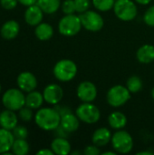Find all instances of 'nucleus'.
<instances>
[{"mask_svg":"<svg viewBox=\"0 0 154 155\" xmlns=\"http://www.w3.org/2000/svg\"><path fill=\"white\" fill-rule=\"evenodd\" d=\"M153 153L148 151H143V152H139L137 153V155H152Z\"/></svg>","mask_w":154,"mask_h":155,"instance_id":"nucleus-38","label":"nucleus"},{"mask_svg":"<svg viewBox=\"0 0 154 155\" xmlns=\"http://www.w3.org/2000/svg\"><path fill=\"white\" fill-rule=\"evenodd\" d=\"M18 2H19L20 4H22L23 5L30 6V5H32L36 4L37 0H18Z\"/></svg>","mask_w":154,"mask_h":155,"instance_id":"nucleus-36","label":"nucleus"},{"mask_svg":"<svg viewBox=\"0 0 154 155\" xmlns=\"http://www.w3.org/2000/svg\"><path fill=\"white\" fill-rule=\"evenodd\" d=\"M51 149L54 154L67 155L71 153V144L64 137H56L51 143Z\"/></svg>","mask_w":154,"mask_h":155,"instance_id":"nucleus-19","label":"nucleus"},{"mask_svg":"<svg viewBox=\"0 0 154 155\" xmlns=\"http://www.w3.org/2000/svg\"><path fill=\"white\" fill-rule=\"evenodd\" d=\"M113 12L120 20L128 22L137 16L138 9L132 0H115Z\"/></svg>","mask_w":154,"mask_h":155,"instance_id":"nucleus-3","label":"nucleus"},{"mask_svg":"<svg viewBox=\"0 0 154 155\" xmlns=\"http://www.w3.org/2000/svg\"><path fill=\"white\" fill-rule=\"evenodd\" d=\"M78 98L84 103H92L96 99L97 88L95 84L90 81L82 82L76 90Z\"/></svg>","mask_w":154,"mask_h":155,"instance_id":"nucleus-10","label":"nucleus"},{"mask_svg":"<svg viewBox=\"0 0 154 155\" xmlns=\"http://www.w3.org/2000/svg\"><path fill=\"white\" fill-rule=\"evenodd\" d=\"M111 142L113 150L118 153H129L133 148V139L132 135L123 130H118L113 134Z\"/></svg>","mask_w":154,"mask_h":155,"instance_id":"nucleus-4","label":"nucleus"},{"mask_svg":"<svg viewBox=\"0 0 154 155\" xmlns=\"http://www.w3.org/2000/svg\"><path fill=\"white\" fill-rule=\"evenodd\" d=\"M37 155H54V152L52 151V149H42L40 151H38L36 153Z\"/></svg>","mask_w":154,"mask_h":155,"instance_id":"nucleus-35","label":"nucleus"},{"mask_svg":"<svg viewBox=\"0 0 154 155\" xmlns=\"http://www.w3.org/2000/svg\"><path fill=\"white\" fill-rule=\"evenodd\" d=\"M0 92H1V85H0Z\"/></svg>","mask_w":154,"mask_h":155,"instance_id":"nucleus-42","label":"nucleus"},{"mask_svg":"<svg viewBox=\"0 0 154 155\" xmlns=\"http://www.w3.org/2000/svg\"><path fill=\"white\" fill-rule=\"evenodd\" d=\"M29 144L25 139H15L12 145V152L15 155H25L29 153Z\"/></svg>","mask_w":154,"mask_h":155,"instance_id":"nucleus-25","label":"nucleus"},{"mask_svg":"<svg viewBox=\"0 0 154 155\" xmlns=\"http://www.w3.org/2000/svg\"><path fill=\"white\" fill-rule=\"evenodd\" d=\"M17 85L23 92H32L37 86L36 77L30 72H23L17 77Z\"/></svg>","mask_w":154,"mask_h":155,"instance_id":"nucleus-12","label":"nucleus"},{"mask_svg":"<svg viewBox=\"0 0 154 155\" xmlns=\"http://www.w3.org/2000/svg\"><path fill=\"white\" fill-rule=\"evenodd\" d=\"M35 36L41 41H47L54 35V28L47 23H40L34 30Z\"/></svg>","mask_w":154,"mask_h":155,"instance_id":"nucleus-22","label":"nucleus"},{"mask_svg":"<svg viewBox=\"0 0 154 155\" xmlns=\"http://www.w3.org/2000/svg\"><path fill=\"white\" fill-rule=\"evenodd\" d=\"M2 103L6 109L19 111L25 105V96L21 89H8L2 97Z\"/></svg>","mask_w":154,"mask_h":155,"instance_id":"nucleus-7","label":"nucleus"},{"mask_svg":"<svg viewBox=\"0 0 154 155\" xmlns=\"http://www.w3.org/2000/svg\"><path fill=\"white\" fill-rule=\"evenodd\" d=\"M112 136H113L112 133L108 128H106V127L98 128L97 130L94 131V133L92 136L93 144H94L98 147L105 146L111 142Z\"/></svg>","mask_w":154,"mask_h":155,"instance_id":"nucleus-15","label":"nucleus"},{"mask_svg":"<svg viewBox=\"0 0 154 155\" xmlns=\"http://www.w3.org/2000/svg\"><path fill=\"white\" fill-rule=\"evenodd\" d=\"M137 60L142 64H150L154 61V46L152 45H142L136 53Z\"/></svg>","mask_w":154,"mask_h":155,"instance_id":"nucleus-20","label":"nucleus"},{"mask_svg":"<svg viewBox=\"0 0 154 155\" xmlns=\"http://www.w3.org/2000/svg\"><path fill=\"white\" fill-rule=\"evenodd\" d=\"M60 125L67 132V133H74L78 130L80 126V120L77 115L67 112L61 115V123Z\"/></svg>","mask_w":154,"mask_h":155,"instance_id":"nucleus-14","label":"nucleus"},{"mask_svg":"<svg viewBox=\"0 0 154 155\" xmlns=\"http://www.w3.org/2000/svg\"><path fill=\"white\" fill-rule=\"evenodd\" d=\"M18 123V119L15 111L6 109L0 113V126L6 130H13Z\"/></svg>","mask_w":154,"mask_h":155,"instance_id":"nucleus-17","label":"nucleus"},{"mask_svg":"<svg viewBox=\"0 0 154 155\" xmlns=\"http://www.w3.org/2000/svg\"><path fill=\"white\" fill-rule=\"evenodd\" d=\"M12 131H13L12 133L15 136V139H26L28 136V131L25 126L16 125Z\"/></svg>","mask_w":154,"mask_h":155,"instance_id":"nucleus-28","label":"nucleus"},{"mask_svg":"<svg viewBox=\"0 0 154 155\" xmlns=\"http://www.w3.org/2000/svg\"><path fill=\"white\" fill-rule=\"evenodd\" d=\"M53 73L58 81L69 82L75 77L77 74V65L70 59H63L55 64Z\"/></svg>","mask_w":154,"mask_h":155,"instance_id":"nucleus-2","label":"nucleus"},{"mask_svg":"<svg viewBox=\"0 0 154 155\" xmlns=\"http://www.w3.org/2000/svg\"><path fill=\"white\" fill-rule=\"evenodd\" d=\"M117 153L116 152H104V153H103V155H115Z\"/></svg>","mask_w":154,"mask_h":155,"instance_id":"nucleus-39","label":"nucleus"},{"mask_svg":"<svg viewBox=\"0 0 154 155\" xmlns=\"http://www.w3.org/2000/svg\"><path fill=\"white\" fill-rule=\"evenodd\" d=\"M44 11L37 4L32 5L27 7L25 12V20L31 26H36L43 20Z\"/></svg>","mask_w":154,"mask_h":155,"instance_id":"nucleus-13","label":"nucleus"},{"mask_svg":"<svg viewBox=\"0 0 154 155\" xmlns=\"http://www.w3.org/2000/svg\"><path fill=\"white\" fill-rule=\"evenodd\" d=\"M18 0H0V4L5 10H12L16 7Z\"/></svg>","mask_w":154,"mask_h":155,"instance_id":"nucleus-33","label":"nucleus"},{"mask_svg":"<svg viewBox=\"0 0 154 155\" xmlns=\"http://www.w3.org/2000/svg\"><path fill=\"white\" fill-rule=\"evenodd\" d=\"M81 19L74 14L65 15L61 18L58 24V30L64 36H74L77 35L82 28Z\"/></svg>","mask_w":154,"mask_h":155,"instance_id":"nucleus-5","label":"nucleus"},{"mask_svg":"<svg viewBox=\"0 0 154 155\" xmlns=\"http://www.w3.org/2000/svg\"><path fill=\"white\" fill-rule=\"evenodd\" d=\"M19 30H20L19 24L15 20H9L2 25L0 34L4 39L12 40L18 35Z\"/></svg>","mask_w":154,"mask_h":155,"instance_id":"nucleus-16","label":"nucleus"},{"mask_svg":"<svg viewBox=\"0 0 154 155\" xmlns=\"http://www.w3.org/2000/svg\"><path fill=\"white\" fill-rule=\"evenodd\" d=\"M37 126L44 131H54L61 123V114L55 108H41L34 115Z\"/></svg>","mask_w":154,"mask_h":155,"instance_id":"nucleus-1","label":"nucleus"},{"mask_svg":"<svg viewBox=\"0 0 154 155\" xmlns=\"http://www.w3.org/2000/svg\"><path fill=\"white\" fill-rule=\"evenodd\" d=\"M44 101L49 104L56 105L61 102L64 96V91L59 84H48L43 92Z\"/></svg>","mask_w":154,"mask_h":155,"instance_id":"nucleus-11","label":"nucleus"},{"mask_svg":"<svg viewBox=\"0 0 154 155\" xmlns=\"http://www.w3.org/2000/svg\"><path fill=\"white\" fill-rule=\"evenodd\" d=\"M115 0H93V6L102 12H107L113 8Z\"/></svg>","mask_w":154,"mask_h":155,"instance_id":"nucleus-27","label":"nucleus"},{"mask_svg":"<svg viewBox=\"0 0 154 155\" xmlns=\"http://www.w3.org/2000/svg\"><path fill=\"white\" fill-rule=\"evenodd\" d=\"M143 20L149 26H154V5L149 7L143 15Z\"/></svg>","mask_w":154,"mask_h":155,"instance_id":"nucleus-32","label":"nucleus"},{"mask_svg":"<svg viewBox=\"0 0 154 155\" xmlns=\"http://www.w3.org/2000/svg\"><path fill=\"white\" fill-rule=\"evenodd\" d=\"M84 153L85 155H99L101 153L100 149L96 145H89L86 146L84 150Z\"/></svg>","mask_w":154,"mask_h":155,"instance_id":"nucleus-34","label":"nucleus"},{"mask_svg":"<svg viewBox=\"0 0 154 155\" xmlns=\"http://www.w3.org/2000/svg\"><path fill=\"white\" fill-rule=\"evenodd\" d=\"M79 17L81 19L82 25L90 32H98L103 27V18L95 11L87 10L84 13L80 14Z\"/></svg>","mask_w":154,"mask_h":155,"instance_id":"nucleus-9","label":"nucleus"},{"mask_svg":"<svg viewBox=\"0 0 154 155\" xmlns=\"http://www.w3.org/2000/svg\"><path fill=\"white\" fill-rule=\"evenodd\" d=\"M74 5H75L76 12L82 14L89 9L90 0H74Z\"/></svg>","mask_w":154,"mask_h":155,"instance_id":"nucleus-31","label":"nucleus"},{"mask_svg":"<svg viewBox=\"0 0 154 155\" xmlns=\"http://www.w3.org/2000/svg\"><path fill=\"white\" fill-rule=\"evenodd\" d=\"M109 125L115 130H122L127 124V117L121 112H113L108 117Z\"/></svg>","mask_w":154,"mask_h":155,"instance_id":"nucleus-21","label":"nucleus"},{"mask_svg":"<svg viewBox=\"0 0 154 155\" xmlns=\"http://www.w3.org/2000/svg\"><path fill=\"white\" fill-rule=\"evenodd\" d=\"M131 94L126 86L121 84L114 85L107 92V103L113 107H121L130 100Z\"/></svg>","mask_w":154,"mask_h":155,"instance_id":"nucleus-6","label":"nucleus"},{"mask_svg":"<svg viewBox=\"0 0 154 155\" xmlns=\"http://www.w3.org/2000/svg\"><path fill=\"white\" fill-rule=\"evenodd\" d=\"M62 10L65 15H72L76 12L74 0H64L62 4Z\"/></svg>","mask_w":154,"mask_h":155,"instance_id":"nucleus-29","label":"nucleus"},{"mask_svg":"<svg viewBox=\"0 0 154 155\" xmlns=\"http://www.w3.org/2000/svg\"><path fill=\"white\" fill-rule=\"evenodd\" d=\"M71 154H73V155H74V154H81V153L80 152H71Z\"/></svg>","mask_w":154,"mask_h":155,"instance_id":"nucleus-40","label":"nucleus"},{"mask_svg":"<svg viewBox=\"0 0 154 155\" xmlns=\"http://www.w3.org/2000/svg\"><path fill=\"white\" fill-rule=\"evenodd\" d=\"M151 94H152V99L154 100V87L152 88V93H151Z\"/></svg>","mask_w":154,"mask_h":155,"instance_id":"nucleus-41","label":"nucleus"},{"mask_svg":"<svg viewBox=\"0 0 154 155\" xmlns=\"http://www.w3.org/2000/svg\"><path fill=\"white\" fill-rule=\"evenodd\" d=\"M75 114L81 122L88 124H95L101 118L100 110L92 103H84L80 104L75 111Z\"/></svg>","mask_w":154,"mask_h":155,"instance_id":"nucleus-8","label":"nucleus"},{"mask_svg":"<svg viewBox=\"0 0 154 155\" xmlns=\"http://www.w3.org/2000/svg\"><path fill=\"white\" fill-rule=\"evenodd\" d=\"M143 84L142 79L137 75H132L128 78L126 82V87L132 94H135L140 92L143 89Z\"/></svg>","mask_w":154,"mask_h":155,"instance_id":"nucleus-26","label":"nucleus"},{"mask_svg":"<svg viewBox=\"0 0 154 155\" xmlns=\"http://www.w3.org/2000/svg\"><path fill=\"white\" fill-rule=\"evenodd\" d=\"M33 109L29 107H22L19 110V117L24 122H30L33 119Z\"/></svg>","mask_w":154,"mask_h":155,"instance_id":"nucleus-30","label":"nucleus"},{"mask_svg":"<svg viewBox=\"0 0 154 155\" xmlns=\"http://www.w3.org/2000/svg\"><path fill=\"white\" fill-rule=\"evenodd\" d=\"M136 3L140 4V5H149L152 0H135Z\"/></svg>","mask_w":154,"mask_h":155,"instance_id":"nucleus-37","label":"nucleus"},{"mask_svg":"<svg viewBox=\"0 0 154 155\" xmlns=\"http://www.w3.org/2000/svg\"><path fill=\"white\" fill-rule=\"evenodd\" d=\"M36 4L44 11V13L54 14L59 9L61 0H37Z\"/></svg>","mask_w":154,"mask_h":155,"instance_id":"nucleus-24","label":"nucleus"},{"mask_svg":"<svg viewBox=\"0 0 154 155\" xmlns=\"http://www.w3.org/2000/svg\"><path fill=\"white\" fill-rule=\"evenodd\" d=\"M44 100V95L41 93L34 90L32 92H29L28 94L25 96V106L33 110L38 109L42 106Z\"/></svg>","mask_w":154,"mask_h":155,"instance_id":"nucleus-23","label":"nucleus"},{"mask_svg":"<svg viewBox=\"0 0 154 155\" xmlns=\"http://www.w3.org/2000/svg\"><path fill=\"white\" fill-rule=\"evenodd\" d=\"M15 136L10 130L0 128V154H5L12 149Z\"/></svg>","mask_w":154,"mask_h":155,"instance_id":"nucleus-18","label":"nucleus"}]
</instances>
